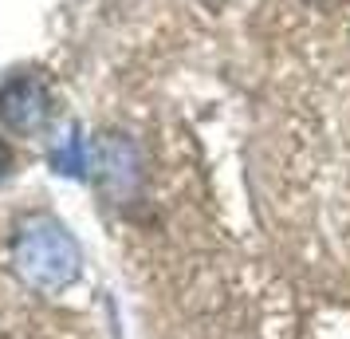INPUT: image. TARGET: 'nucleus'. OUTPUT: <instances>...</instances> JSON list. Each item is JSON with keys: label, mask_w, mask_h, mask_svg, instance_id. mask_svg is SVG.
<instances>
[]
</instances>
